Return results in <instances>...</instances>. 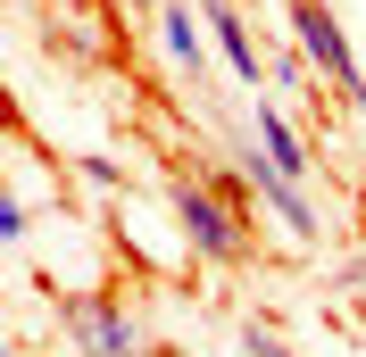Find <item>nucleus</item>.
Listing matches in <instances>:
<instances>
[{
    "instance_id": "f257e3e1",
    "label": "nucleus",
    "mask_w": 366,
    "mask_h": 357,
    "mask_svg": "<svg viewBox=\"0 0 366 357\" xmlns=\"http://www.w3.org/2000/svg\"><path fill=\"white\" fill-rule=\"evenodd\" d=\"M167 200H175V233L192 241V258H208V266H242V258H250V224H242L233 200H217V191L192 183V175L167 183Z\"/></svg>"
},
{
    "instance_id": "f03ea898",
    "label": "nucleus",
    "mask_w": 366,
    "mask_h": 357,
    "mask_svg": "<svg viewBox=\"0 0 366 357\" xmlns=\"http://www.w3.org/2000/svg\"><path fill=\"white\" fill-rule=\"evenodd\" d=\"M292 34H300V59H308L325 84L342 91L350 109H366V67H358V50H350L342 17H333L325 0H292Z\"/></svg>"
},
{
    "instance_id": "7ed1b4c3",
    "label": "nucleus",
    "mask_w": 366,
    "mask_h": 357,
    "mask_svg": "<svg viewBox=\"0 0 366 357\" xmlns=\"http://www.w3.org/2000/svg\"><path fill=\"white\" fill-rule=\"evenodd\" d=\"M59 324H67V341L84 357H150V333H142L134 316H125V299H109V291H75L67 308H59Z\"/></svg>"
},
{
    "instance_id": "20e7f679",
    "label": "nucleus",
    "mask_w": 366,
    "mask_h": 357,
    "mask_svg": "<svg viewBox=\"0 0 366 357\" xmlns=\"http://www.w3.org/2000/svg\"><path fill=\"white\" fill-rule=\"evenodd\" d=\"M242 183H250V200H258V208H274V216H283V233L317 241V208H308V183H292L283 166H267V158H258V141L242 150Z\"/></svg>"
},
{
    "instance_id": "39448f33",
    "label": "nucleus",
    "mask_w": 366,
    "mask_h": 357,
    "mask_svg": "<svg viewBox=\"0 0 366 357\" xmlns=\"http://www.w3.org/2000/svg\"><path fill=\"white\" fill-rule=\"evenodd\" d=\"M150 25H159V50L175 59V75H192V91H200L208 50H217V34H208V9H192V0H167Z\"/></svg>"
},
{
    "instance_id": "423d86ee",
    "label": "nucleus",
    "mask_w": 366,
    "mask_h": 357,
    "mask_svg": "<svg viewBox=\"0 0 366 357\" xmlns=\"http://www.w3.org/2000/svg\"><path fill=\"white\" fill-rule=\"evenodd\" d=\"M250 141H258V158H267V166H283L292 183H308V166H317V158H308L300 125L274 109V100H258V91H250Z\"/></svg>"
},
{
    "instance_id": "0eeeda50",
    "label": "nucleus",
    "mask_w": 366,
    "mask_h": 357,
    "mask_svg": "<svg viewBox=\"0 0 366 357\" xmlns=\"http://www.w3.org/2000/svg\"><path fill=\"white\" fill-rule=\"evenodd\" d=\"M200 9H208V34H217V59L258 91V75H267V67H258V42H250V25H242V9H225V0H200Z\"/></svg>"
},
{
    "instance_id": "6e6552de",
    "label": "nucleus",
    "mask_w": 366,
    "mask_h": 357,
    "mask_svg": "<svg viewBox=\"0 0 366 357\" xmlns=\"http://www.w3.org/2000/svg\"><path fill=\"white\" fill-rule=\"evenodd\" d=\"M25 233H34V208H25L17 191H0V241H9V249H25Z\"/></svg>"
},
{
    "instance_id": "1a4fd4ad",
    "label": "nucleus",
    "mask_w": 366,
    "mask_h": 357,
    "mask_svg": "<svg viewBox=\"0 0 366 357\" xmlns=\"http://www.w3.org/2000/svg\"><path fill=\"white\" fill-rule=\"evenodd\" d=\"M242 349H250V357H300L292 341H283V333H267V324H242Z\"/></svg>"
},
{
    "instance_id": "9d476101",
    "label": "nucleus",
    "mask_w": 366,
    "mask_h": 357,
    "mask_svg": "<svg viewBox=\"0 0 366 357\" xmlns=\"http://www.w3.org/2000/svg\"><path fill=\"white\" fill-rule=\"evenodd\" d=\"M117 9H134V17H159V9H167V0H117Z\"/></svg>"
},
{
    "instance_id": "9b49d317",
    "label": "nucleus",
    "mask_w": 366,
    "mask_h": 357,
    "mask_svg": "<svg viewBox=\"0 0 366 357\" xmlns=\"http://www.w3.org/2000/svg\"><path fill=\"white\" fill-rule=\"evenodd\" d=\"M9 357H25V349H9Z\"/></svg>"
}]
</instances>
